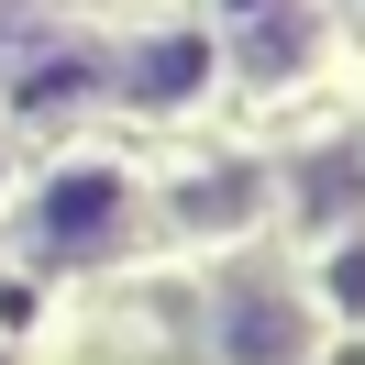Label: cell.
<instances>
[{
	"instance_id": "obj_1",
	"label": "cell",
	"mask_w": 365,
	"mask_h": 365,
	"mask_svg": "<svg viewBox=\"0 0 365 365\" xmlns=\"http://www.w3.org/2000/svg\"><path fill=\"white\" fill-rule=\"evenodd\" d=\"M122 222H133V178L122 166H56L34 188V244L45 255H100V244H122Z\"/></svg>"
},
{
	"instance_id": "obj_2",
	"label": "cell",
	"mask_w": 365,
	"mask_h": 365,
	"mask_svg": "<svg viewBox=\"0 0 365 365\" xmlns=\"http://www.w3.org/2000/svg\"><path fill=\"white\" fill-rule=\"evenodd\" d=\"M210 343H222V365H299L310 321H299V299L266 288V277H222V299H210Z\"/></svg>"
},
{
	"instance_id": "obj_3",
	"label": "cell",
	"mask_w": 365,
	"mask_h": 365,
	"mask_svg": "<svg viewBox=\"0 0 365 365\" xmlns=\"http://www.w3.org/2000/svg\"><path fill=\"white\" fill-rule=\"evenodd\" d=\"M122 100H144V111H178V100L210 89V34H144V45H122Z\"/></svg>"
},
{
	"instance_id": "obj_4",
	"label": "cell",
	"mask_w": 365,
	"mask_h": 365,
	"mask_svg": "<svg viewBox=\"0 0 365 365\" xmlns=\"http://www.w3.org/2000/svg\"><path fill=\"white\" fill-rule=\"evenodd\" d=\"M321 310L365 321V244H343V255H332V277H321Z\"/></svg>"
},
{
	"instance_id": "obj_5",
	"label": "cell",
	"mask_w": 365,
	"mask_h": 365,
	"mask_svg": "<svg viewBox=\"0 0 365 365\" xmlns=\"http://www.w3.org/2000/svg\"><path fill=\"white\" fill-rule=\"evenodd\" d=\"M0 210H11V155H0Z\"/></svg>"
},
{
	"instance_id": "obj_6",
	"label": "cell",
	"mask_w": 365,
	"mask_h": 365,
	"mask_svg": "<svg viewBox=\"0 0 365 365\" xmlns=\"http://www.w3.org/2000/svg\"><path fill=\"white\" fill-rule=\"evenodd\" d=\"M0 365H11V343H0Z\"/></svg>"
}]
</instances>
